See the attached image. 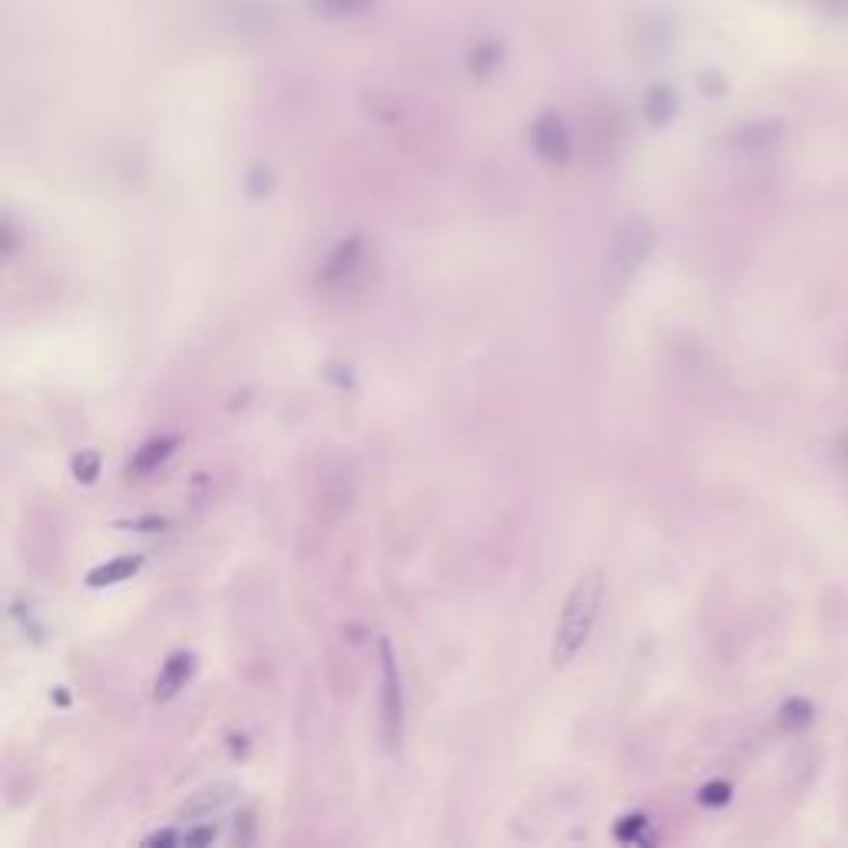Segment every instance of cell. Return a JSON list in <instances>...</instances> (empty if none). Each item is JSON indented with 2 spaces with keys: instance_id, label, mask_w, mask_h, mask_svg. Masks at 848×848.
Listing matches in <instances>:
<instances>
[{
  "instance_id": "4fadbf2b",
  "label": "cell",
  "mask_w": 848,
  "mask_h": 848,
  "mask_svg": "<svg viewBox=\"0 0 848 848\" xmlns=\"http://www.w3.org/2000/svg\"><path fill=\"white\" fill-rule=\"evenodd\" d=\"M179 842H186L183 832H156L146 839V845H179Z\"/></svg>"
},
{
  "instance_id": "7a4b0ae2",
  "label": "cell",
  "mask_w": 848,
  "mask_h": 848,
  "mask_svg": "<svg viewBox=\"0 0 848 848\" xmlns=\"http://www.w3.org/2000/svg\"><path fill=\"white\" fill-rule=\"evenodd\" d=\"M656 242V232L650 226V219L633 216L623 226H617L607 249V289L610 292H623L630 285V279L643 269V262L650 259Z\"/></svg>"
},
{
  "instance_id": "e0dca14e",
  "label": "cell",
  "mask_w": 848,
  "mask_h": 848,
  "mask_svg": "<svg viewBox=\"0 0 848 848\" xmlns=\"http://www.w3.org/2000/svg\"><path fill=\"white\" fill-rule=\"evenodd\" d=\"M723 799H726V786H709V789L703 792V802H709V805H713V802H723Z\"/></svg>"
},
{
  "instance_id": "5b68a950",
  "label": "cell",
  "mask_w": 848,
  "mask_h": 848,
  "mask_svg": "<svg viewBox=\"0 0 848 848\" xmlns=\"http://www.w3.org/2000/svg\"><path fill=\"white\" fill-rule=\"evenodd\" d=\"M193 670H196V656H193V653H186V650L173 653V656H169V660L163 663L159 676H156L153 696L159 699V703H169L173 696H179V689H186V683H189V676H193Z\"/></svg>"
},
{
  "instance_id": "8fae6325",
  "label": "cell",
  "mask_w": 848,
  "mask_h": 848,
  "mask_svg": "<svg viewBox=\"0 0 848 848\" xmlns=\"http://www.w3.org/2000/svg\"><path fill=\"white\" fill-rule=\"evenodd\" d=\"M646 829V819L643 815H623V819L617 822V829H613V835H617L620 842H636Z\"/></svg>"
},
{
  "instance_id": "7c38bea8",
  "label": "cell",
  "mask_w": 848,
  "mask_h": 848,
  "mask_svg": "<svg viewBox=\"0 0 848 848\" xmlns=\"http://www.w3.org/2000/svg\"><path fill=\"white\" fill-rule=\"evenodd\" d=\"M123 527H133V530H143V534H153V530H163L166 521H163V517H136V521H126Z\"/></svg>"
},
{
  "instance_id": "30bf717a",
  "label": "cell",
  "mask_w": 848,
  "mask_h": 848,
  "mask_svg": "<svg viewBox=\"0 0 848 848\" xmlns=\"http://www.w3.org/2000/svg\"><path fill=\"white\" fill-rule=\"evenodd\" d=\"M673 110H676V100H673L670 90H653L650 100H646V116H650L656 126H663L666 120H670Z\"/></svg>"
},
{
  "instance_id": "6da1fadb",
  "label": "cell",
  "mask_w": 848,
  "mask_h": 848,
  "mask_svg": "<svg viewBox=\"0 0 848 848\" xmlns=\"http://www.w3.org/2000/svg\"><path fill=\"white\" fill-rule=\"evenodd\" d=\"M603 593H607V580H603L600 570H587V574L570 587L564 610H560L557 630H554V646H550V660H554V666H567L583 646H587L593 627H597Z\"/></svg>"
},
{
  "instance_id": "52a82bcc",
  "label": "cell",
  "mask_w": 848,
  "mask_h": 848,
  "mask_svg": "<svg viewBox=\"0 0 848 848\" xmlns=\"http://www.w3.org/2000/svg\"><path fill=\"white\" fill-rule=\"evenodd\" d=\"M179 448V438L176 434H163V438H150L146 444H140V448L133 451L130 458V471L133 474H153L159 464L173 458V451Z\"/></svg>"
},
{
  "instance_id": "ba28073f",
  "label": "cell",
  "mask_w": 848,
  "mask_h": 848,
  "mask_svg": "<svg viewBox=\"0 0 848 848\" xmlns=\"http://www.w3.org/2000/svg\"><path fill=\"white\" fill-rule=\"evenodd\" d=\"M140 567H143V557H140V554L113 557V560H106V564L93 567L90 574H87V583H90V587H113V583L130 580Z\"/></svg>"
},
{
  "instance_id": "277c9868",
  "label": "cell",
  "mask_w": 848,
  "mask_h": 848,
  "mask_svg": "<svg viewBox=\"0 0 848 848\" xmlns=\"http://www.w3.org/2000/svg\"><path fill=\"white\" fill-rule=\"evenodd\" d=\"M530 143H534V153L544 159V163H554V166L570 163V153H574L570 130L557 113H540L537 116L534 130H530Z\"/></svg>"
},
{
  "instance_id": "9a60e30c",
  "label": "cell",
  "mask_w": 848,
  "mask_h": 848,
  "mask_svg": "<svg viewBox=\"0 0 848 848\" xmlns=\"http://www.w3.org/2000/svg\"><path fill=\"white\" fill-rule=\"evenodd\" d=\"M362 0H322L325 10H332V14H348V10H355Z\"/></svg>"
},
{
  "instance_id": "2e32d148",
  "label": "cell",
  "mask_w": 848,
  "mask_h": 848,
  "mask_svg": "<svg viewBox=\"0 0 848 848\" xmlns=\"http://www.w3.org/2000/svg\"><path fill=\"white\" fill-rule=\"evenodd\" d=\"M822 7L829 10V14H839V17L848 14V0H822Z\"/></svg>"
},
{
  "instance_id": "8992f818",
  "label": "cell",
  "mask_w": 848,
  "mask_h": 848,
  "mask_svg": "<svg viewBox=\"0 0 848 848\" xmlns=\"http://www.w3.org/2000/svg\"><path fill=\"white\" fill-rule=\"evenodd\" d=\"M358 256H362V239H358V236L342 239L332 252H328V259L322 265V282L325 285H338L348 272H355Z\"/></svg>"
},
{
  "instance_id": "3957f363",
  "label": "cell",
  "mask_w": 848,
  "mask_h": 848,
  "mask_svg": "<svg viewBox=\"0 0 848 848\" xmlns=\"http://www.w3.org/2000/svg\"><path fill=\"white\" fill-rule=\"evenodd\" d=\"M378 653H381V742H385L388 752H398L401 739H405V689H401L398 660L388 636H381Z\"/></svg>"
},
{
  "instance_id": "5bb4252c",
  "label": "cell",
  "mask_w": 848,
  "mask_h": 848,
  "mask_svg": "<svg viewBox=\"0 0 848 848\" xmlns=\"http://www.w3.org/2000/svg\"><path fill=\"white\" fill-rule=\"evenodd\" d=\"M212 839H216V829H212V825L196 829V832H186V845H203V842H212Z\"/></svg>"
},
{
  "instance_id": "9c48e42d",
  "label": "cell",
  "mask_w": 848,
  "mask_h": 848,
  "mask_svg": "<svg viewBox=\"0 0 848 848\" xmlns=\"http://www.w3.org/2000/svg\"><path fill=\"white\" fill-rule=\"evenodd\" d=\"M103 471V458L100 451H80L77 458H73V477H77L80 484H97V477Z\"/></svg>"
}]
</instances>
